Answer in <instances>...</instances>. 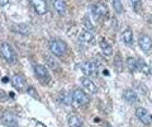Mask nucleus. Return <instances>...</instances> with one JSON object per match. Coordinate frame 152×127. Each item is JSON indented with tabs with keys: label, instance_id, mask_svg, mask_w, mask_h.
<instances>
[{
	"label": "nucleus",
	"instance_id": "4468645a",
	"mask_svg": "<svg viewBox=\"0 0 152 127\" xmlns=\"http://www.w3.org/2000/svg\"><path fill=\"white\" fill-rule=\"evenodd\" d=\"M67 122L70 127H84L83 121L77 115H70L67 118Z\"/></svg>",
	"mask_w": 152,
	"mask_h": 127
},
{
	"label": "nucleus",
	"instance_id": "c756f323",
	"mask_svg": "<svg viewBox=\"0 0 152 127\" xmlns=\"http://www.w3.org/2000/svg\"><path fill=\"white\" fill-rule=\"evenodd\" d=\"M150 23L152 24V14H151V17H150Z\"/></svg>",
	"mask_w": 152,
	"mask_h": 127
},
{
	"label": "nucleus",
	"instance_id": "f8f14e48",
	"mask_svg": "<svg viewBox=\"0 0 152 127\" xmlns=\"http://www.w3.org/2000/svg\"><path fill=\"white\" fill-rule=\"evenodd\" d=\"M3 123H5L8 127H18V120L14 115L5 113L3 116Z\"/></svg>",
	"mask_w": 152,
	"mask_h": 127
},
{
	"label": "nucleus",
	"instance_id": "6ab92c4d",
	"mask_svg": "<svg viewBox=\"0 0 152 127\" xmlns=\"http://www.w3.org/2000/svg\"><path fill=\"white\" fill-rule=\"evenodd\" d=\"M45 60H46V65H47V66H48L50 69L56 70L57 68H58V62L56 61V59L53 57V56L46 55V56H45Z\"/></svg>",
	"mask_w": 152,
	"mask_h": 127
},
{
	"label": "nucleus",
	"instance_id": "5701e85b",
	"mask_svg": "<svg viewBox=\"0 0 152 127\" xmlns=\"http://www.w3.org/2000/svg\"><path fill=\"white\" fill-rule=\"evenodd\" d=\"M138 61V70L140 71H142L143 74H150L151 70H150V66L147 65L143 60H137Z\"/></svg>",
	"mask_w": 152,
	"mask_h": 127
},
{
	"label": "nucleus",
	"instance_id": "cd10ccee",
	"mask_svg": "<svg viewBox=\"0 0 152 127\" xmlns=\"http://www.w3.org/2000/svg\"><path fill=\"white\" fill-rule=\"evenodd\" d=\"M7 99V95H5V93L0 90V101H5Z\"/></svg>",
	"mask_w": 152,
	"mask_h": 127
},
{
	"label": "nucleus",
	"instance_id": "393cba45",
	"mask_svg": "<svg viewBox=\"0 0 152 127\" xmlns=\"http://www.w3.org/2000/svg\"><path fill=\"white\" fill-rule=\"evenodd\" d=\"M112 3H113L114 10H115L117 13H122L123 12V5H122L121 0H112Z\"/></svg>",
	"mask_w": 152,
	"mask_h": 127
},
{
	"label": "nucleus",
	"instance_id": "bb28decb",
	"mask_svg": "<svg viewBox=\"0 0 152 127\" xmlns=\"http://www.w3.org/2000/svg\"><path fill=\"white\" fill-rule=\"evenodd\" d=\"M131 3L133 4V7H134V8L137 9V8H140V7H141L142 0H131Z\"/></svg>",
	"mask_w": 152,
	"mask_h": 127
},
{
	"label": "nucleus",
	"instance_id": "aec40b11",
	"mask_svg": "<svg viewBox=\"0 0 152 127\" xmlns=\"http://www.w3.org/2000/svg\"><path fill=\"white\" fill-rule=\"evenodd\" d=\"M100 48L103 51V54L105 56H110L113 54V50H112V46L108 43L105 40H102L100 41Z\"/></svg>",
	"mask_w": 152,
	"mask_h": 127
},
{
	"label": "nucleus",
	"instance_id": "9d476101",
	"mask_svg": "<svg viewBox=\"0 0 152 127\" xmlns=\"http://www.w3.org/2000/svg\"><path fill=\"white\" fill-rule=\"evenodd\" d=\"M12 81H13V85L15 87V89H18V90H23V89L26 88V79L23 78L20 74L14 75Z\"/></svg>",
	"mask_w": 152,
	"mask_h": 127
},
{
	"label": "nucleus",
	"instance_id": "412c9836",
	"mask_svg": "<svg viewBox=\"0 0 152 127\" xmlns=\"http://www.w3.org/2000/svg\"><path fill=\"white\" fill-rule=\"evenodd\" d=\"M122 40L126 45H131L132 41H133V35H132V31L131 29H126L124 32L122 33Z\"/></svg>",
	"mask_w": 152,
	"mask_h": 127
},
{
	"label": "nucleus",
	"instance_id": "0eeeda50",
	"mask_svg": "<svg viewBox=\"0 0 152 127\" xmlns=\"http://www.w3.org/2000/svg\"><path fill=\"white\" fill-rule=\"evenodd\" d=\"M91 12L96 18H104L108 17V8L103 4H93L91 5Z\"/></svg>",
	"mask_w": 152,
	"mask_h": 127
},
{
	"label": "nucleus",
	"instance_id": "a211bd4d",
	"mask_svg": "<svg viewBox=\"0 0 152 127\" xmlns=\"http://www.w3.org/2000/svg\"><path fill=\"white\" fill-rule=\"evenodd\" d=\"M58 99H60V102L62 103L64 106H71V104H72V102H74L72 95L69 94V93H61V95H60Z\"/></svg>",
	"mask_w": 152,
	"mask_h": 127
},
{
	"label": "nucleus",
	"instance_id": "dca6fc26",
	"mask_svg": "<svg viewBox=\"0 0 152 127\" xmlns=\"http://www.w3.org/2000/svg\"><path fill=\"white\" fill-rule=\"evenodd\" d=\"M123 97H124V99L128 102V103H134L138 101V97H137V93L134 90H132V89H127L124 90V94H123Z\"/></svg>",
	"mask_w": 152,
	"mask_h": 127
},
{
	"label": "nucleus",
	"instance_id": "4be33fe9",
	"mask_svg": "<svg viewBox=\"0 0 152 127\" xmlns=\"http://www.w3.org/2000/svg\"><path fill=\"white\" fill-rule=\"evenodd\" d=\"M127 68L131 70V71H134V70H138V61L134 57H128L127 59Z\"/></svg>",
	"mask_w": 152,
	"mask_h": 127
},
{
	"label": "nucleus",
	"instance_id": "20e7f679",
	"mask_svg": "<svg viewBox=\"0 0 152 127\" xmlns=\"http://www.w3.org/2000/svg\"><path fill=\"white\" fill-rule=\"evenodd\" d=\"M33 9L36 10L37 14L39 15H45V14L48 12V5H47L46 0H29Z\"/></svg>",
	"mask_w": 152,
	"mask_h": 127
},
{
	"label": "nucleus",
	"instance_id": "423d86ee",
	"mask_svg": "<svg viewBox=\"0 0 152 127\" xmlns=\"http://www.w3.org/2000/svg\"><path fill=\"white\" fill-rule=\"evenodd\" d=\"M138 45L142 48V51H145V52H150V51L152 50V40H151V37L147 36V35H141L140 40H138Z\"/></svg>",
	"mask_w": 152,
	"mask_h": 127
},
{
	"label": "nucleus",
	"instance_id": "7ed1b4c3",
	"mask_svg": "<svg viewBox=\"0 0 152 127\" xmlns=\"http://www.w3.org/2000/svg\"><path fill=\"white\" fill-rule=\"evenodd\" d=\"M72 95V99L75 103H77L79 106H86L89 103V97L85 94V92H83L81 89H75L71 93Z\"/></svg>",
	"mask_w": 152,
	"mask_h": 127
},
{
	"label": "nucleus",
	"instance_id": "b1692460",
	"mask_svg": "<svg viewBox=\"0 0 152 127\" xmlns=\"http://www.w3.org/2000/svg\"><path fill=\"white\" fill-rule=\"evenodd\" d=\"M84 27H85V29H86V31H94V24H93V23L91 22H90V19H89V17H86V15H85L84 17Z\"/></svg>",
	"mask_w": 152,
	"mask_h": 127
},
{
	"label": "nucleus",
	"instance_id": "a878e982",
	"mask_svg": "<svg viewBox=\"0 0 152 127\" xmlns=\"http://www.w3.org/2000/svg\"><path fill=\"white\" fill-rule=\"evenodd\" d=\"M114 64H115V69H118V71H121L123 64H122V59H121L119 55L117 56V59H115V61H114Z\"/></svg>",
	"mask_w": 152,
	"mask_h": 127
},
{
	"label": "nucleus",
	"instance_id": "f3484780",
	"mask_svg": "<svg viewBox=\"0 0 152 127\" xmlns=\"http://www.w3.org/2000/svg\"><path fill=\"white\" fill-rule=\"evenodd\" d=\"M79 38H80V41H81V42H84V43H90V42L94 41V36L90 33L89 31L85 29V31H83L81 33H80Z\"/></svg>",
	"mask_w": 152,
	"mask_h": 127
},
{
	"label": "nucleus",
	"instance_id": "39448f33",
	"mask_svg": "<svg viewBox=\"0 0 152 127\" xmlns=\"http://www.w3.org/2000/svg\"><path fill=\"white\" fill-rule=\"evenodd\" d=\"M34 71H36V75L38 76L39 80L46 81V83L50 80V73H48V70H47V68L43 66V65L36 64L34 65Z\"/></svg>",
	"mask_w": 152,
	"mask_h": 127
},
{
	"label": "nucleus",
	"instance_id": "f257e3e1",
	"mask_svg": "<svg viewBox=\"0 0 152 127\" xmlns=\"http://www.w3.org/2000/svg\"><path fill=\"white\" fill-rule=\"evenodd\" d=\"M0 56L5 61H8V62H14L15 61V51L7 42L0 45Z\"/></svg>",
	"mask_w": 152,
	"mask_h": 127
},
{
	"label": "nucleus",
	"instance_id": "f03ea898",
	"mask_svg": "<svg viewBox=\"0 0 152 127\" xmlns=\"http://www.w3.org/2000/svg\"><path fill=\"white\" fill-rule=\"evenodd\" d=\"M50 50L56 56H64L66 54V45L61 40H52L50 42Z\"/></svg>",
	"mask_w": 152,
	"mask_h": 127
},
{
	"label": "nucleus",
	"instance_id": "6e6552de",
	"mask_svg": "<svg viewBox=\"0 0 152 127\" xmlns=\"http://www.w3.org/2000/svg\"><path fill=\"white\" fill-rule=\"evenodd\" d=\"M98 62L94 60H90V61H86L83 66V71L86 74V75H95L98 73Z\"/></svg>",
	"mask_w": 152,
	"mask_h": 127
},
{
	"label": "nucleus",
	"instance_id": "1a4fd4ad",
	"mask_svg": "<svg viewBox=\"0 0 152 127\" xmlns=\"http://www.w3.org/2000/svg\"><path fill=\"white\" fill-rule=\"evenodd\" d=\"M136 115L137 117H138V120L142 122V123L145 125H150L151 121H152V117L151 115L147 112V109H145V108H138V109L136 111Z\"/></svg>",
	"mask_w": 152,
	"mask_h": 127
},
{
	"label": "nucleus",
	"instance_id": "2eb2a0df",
	"mask_svg": "<svg viewBox=\"0 0 152 127\" xmlns=\"http://www.w3.org/2000/svg\"><path fill=\"white\" fill-rule=\"evenodd\" d=\"M13 31H15L17 33H20V35H29L31 27L28 24H24V23H19V24H15L13 27Z\"/></svg>",
	"mask_w": 152,
	"mask_h": 127
},
{
	"label": "nucleus",
	"instance_id": "ddd939ff",
	"mask_svg": "<svg viewBox=\"0 0 152 127\" xmlns=\"http://www.w3.org/2000/svg\"><path fill=\"white\" fill-rule=\"evenodd\" d=\"M52 5H53L55 10L57 13H60L61 15H64V14L66 13V3L65 0H51Z\"/></svg>",
	"mask_w": 152,
	"mask_h": 127
},
{
	"label": "nucleus",
	"instance_id": "9b49d317",
	"mask_svg": "<svg viewBox=\"0 0 152 127\" xmlns=\"http://www.w3.org/2000/svg\"><path fill=\"white\" fill-rule=\"evenodd\" d=\"M81 84H83V87L86 89V92H89L90 94H95L98 92V88H96V85L90 80L89 78H83L81 79Z\"/></svg>",
	"mask_w": 152,
	"mask_h": 127
},
{
	"label": "nucleus",
	"instance_id": "c85d7f7f",
	"mask_svg": "<svg viewBox=\"0 0 152 127\" xmlns=\"http://www.w3.org/2000/svg\"><path fill=\"white\" fill-rule=\"evenodd\" d=\"M8 3H9V0H0V5L1 7H5Z\"/></svg>",
	"mask_w": 152,
	"mask_h": 127
}]
</instances>
